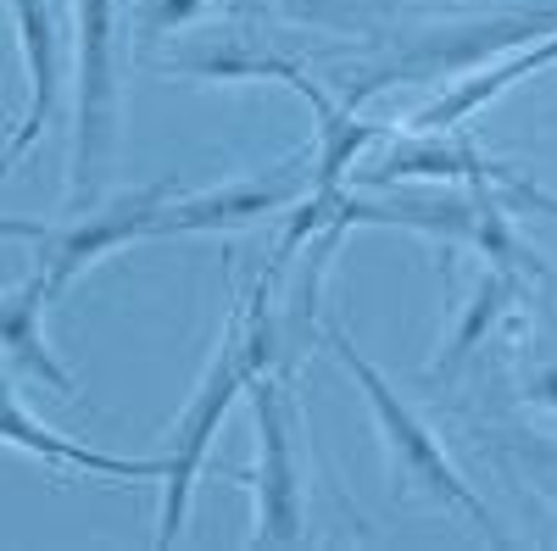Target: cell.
Listing matches in <instances>:
<instances>
[{"mask_svg":"<svg viewBox=\"0 0 557 551\" xmlns=\"http://www.w3.org/2000/svg\"><path fill=\"white\" fill-rule=\"evenodd\" d=\"M123 0H73V206L96 201L117 151L123 78H117V28Z\"/></svg>","mask_w":557,"mask_h":551,"instance_id":"1","label":"cell"},{"mask_svg":"<svg viewBox=\"0 0 557 551\" xmlns=\"http://www.w3.org/2000/svg\"><path fill=\"white\" fill-rule=\"evenodd\" d=\"M330 340V351L341 356V367L357 379V390L368 396V406H374V418H380V435H385V446H391V468H396V496H407V490H424V496H435V501H446L451 513H462L469 524H480V529H491L496 518H491V508L474 496V485L457 474V463L446 456V446L430 435V424L418 418V412L396 396V385L380 374L374 362H368L351 340H346V329H330L323 335Z\"/></svg>","mask_w":557,"mask_h":551,"instance_id":"2","label":"cell"},{"mask_svg":"<svg viewBox=\"0 0 557 551\" xmlns=\"http://www.w3.org/2000/svg\"><path fill=\"white\" fill-rule=\"evenodd\" d=\"M251 362H246V346H240V329L235 317H228L223 329V346L207 367V379L196 385L190 406L178 412L173 424V456H168V474H162V518H157V551H173L184 540V524H190V496L201 485V468L212 456V440L228 418V406H235L251 385Z\"/></svg>","mask_w":557,"mask_h":551,"instance_id":"3","label":"cell"},{"mask_svg":"<svg viewBox=\"0 0 557 551\" xmlns=\"http://www.w3.org/2000/svg\"><path fill=\"white\" fill-rule=\"evenodd\" d=\"M251 418H257V463L235 474L257 496V529L251 546H301L307 540V485H301V451H296V401L290 385L257 374L246 385Z\"/></svg>","mask_w":557,"mask_h":551,"instance_id":"4","label":"cell"},{"mask_svg":"<svg viewBox=\"0 0 557 551\" xmlns=\"http://www.w3.org/2000/svg\"><path fill=\"white\" fill-rule=\"evenodd\" d=\"M385 146H391L385 156L362 162L357 184H374V190H385V184H401V178H435V184L485 178L491 190L513 196L519 206H535V212L557 217V196H546L541 184H530L519 167H507V162L485 156L474 134H457V128H451V134H407V128H396Z\"/></svg>","mask_w":557,"mask_h":551,"instance_id":"5","label":"cell"},{"mask_svg":"<svg viewBox=\"0 0 557 551\" xmlns=\"http://www.w3.org/2000/svg\"><path fill=\"white\" fill-rule=\"evenodd\" d=\"M168 184H146V190H134V196H117L107 206H89L78 223L67 228H45V251H39V296L45 306H57L73 279H84L89 267H96L101 256H112L117 246H134V240H151V228H157V212L168 206Z\"/></svg>","mask_w":557,"mask_h":551,"instance_id":"6","label":"cell"},{"mask_svg":"<svg viewBox=\"0 0 557 551\" xmlns=\"http://www.w3.org/2000/svg\"><path fill=\"white\" fill-rule=\"evenodd\" d=\"M546 67H557V34H541V39L519 45V51L502 57V62H480V67H469V73H457L430 107H418V112L401 117L396 128H407V134H451V128L469 123L480 107L502 101L507 89L524 84V78H541Z\"/></svg>","mask_w":557,"mask_h":551,"instance_id":"7","label":"cell"},{"mask_svg":"<svg viewBox=\"0 0 557 551\" xmlns=\"http://www.w3.org/2000/svg\"><path fill=\"white\" fill-rule=\"evenodd\" d=\"M17 12V39H23V62H28V112L12 134V146L0 151V178L17 167L23 151L39 146V134L51 128L57 107H62V34H57V17L45 0H12Z\"/></svg>","mask_w":557,"mask_h":551,"instance_id":"8","label":"cell"},{"mask_svg":"<svg viewBox=\"0 0 557 551\" xmlns=\"http://www.w3.org/2000/svg\"><path fill=\"white\" fill-rule=\"evenodd\" d=\"M301 190L285 178H246V184H223V190H207V196H184L157 212V228L151 240L162 235H223V228H246V223H262V217H285V206L296 201Z\"/></svg>","mask_w":557,"mask_h":551,"instance_id":"9","label":"cell"},{"mask_svg":"<svg viewBox=\"0 0 557 551\" xmlns=\"http://www.w3.org/2000/svg\"><path fill=\"white\" fill-rule=\"evenodd\" d=\"M0 446H17V451L39 456V463H51L62 474H107V479H134V485L139 479L162 485V474H168V456H107V451H89V446H78V440H67L57 429L34 424L28 412L17 406L7 379H0Z\"/></svg>","mask_w":557,"mask_h":551,"instance_id":"10","label":"cell"},{"mask_svg":"<svg viewBox=\"0 0 557 551\" xmlns=\"http://www.w3.org/2000/svg\"><path fill=\"white\" fill-rule=\"evenodd\" d=\"M0 356L12 367H23L28 379H45L57 396L73 401V374L57 362L51 340H45V296H39V279L17 285V290H0Z\"/></svg>","mask_w":557,"mask_h":551,"instance_id":"11","label":"cell"},{"mask_svg":"<svg viewBox=\"0 0 557 551\" xmlns=\"http://www.w3.org/2000/svg\"><path fill=\"white\" fill-rule=\"evenodd\" d=\"M312 117H318V140H312V178H307V190H335L368 146H380V140L396 134V123H368V117H357V107H346L335 96L318 101Z\"/></svg>","mask_w":557,"mask_h":551,"instance_id":"12","label":"cell"},{"mask_svg":"<svg viewBox=\"0 0 557 551\" xmlns=\"http://www.w3.org/2000/svg\"><path fill=\"white\" fill-rule=\"evenodd\" d=\"M519 296H524V279H513V273H502V267H485V279L474 285L469 312H462V324H457L451 346L441 351V362L430 367V374H435V379H441V374H457V367H462V362H469V356L496 335L502 317L519 306Z\"/></svg>","mask_w":557,"mask_h":551,"instance_id":"13","label":"cell"},{"mask_svg":"<svg viewBox=\"0 0 557 551\" xmlns=\"http://www.w3.org/2000/svg\"><path fill=\"white\" fill-rule=\"evenodd\" d=\"M212 12V0H139L134 7V34L139 39H162V34H178Z\"/></svg>","mask_w":557,"mask_h":551,"instance_id":"14","label":"cell"},{"mask_svg":"<svg viewBox=\"0 0 557 551\" xmlns=\"http://www.w3.org/2000/svg\"><path fill=\"white\" fill-rule=\"evenodd\" d=\"M0 123H7V117H0Z\"/></svg>","mask_w":557,"mask_h":551,"instance_id":"15","label":"cell"}]
</instances>
